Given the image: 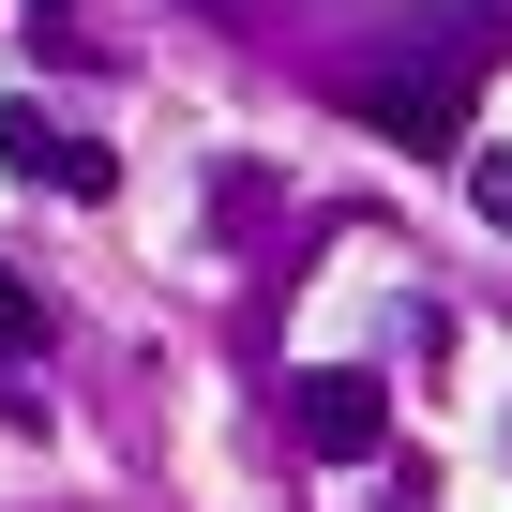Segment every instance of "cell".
<instances>
[{"instance_id":"obj_6","label":"cell","mask_w":512,"mask_h":512,"mask_svg":"<svg viewBox=\"0 0 512 512\" xmlns=\"http://www.w3.org/2000/svg\"><path fill=\"white\" fill-rule=\"evenodd\" d=\"M467 211H482V226H512V151H467Z\"/></svg>"},{"instance_id":"obj_4","label":"cell","mask_w":512,"mask_h":512,"mask_svg":"<svg viewBox=\"0 0 512 512\" xmlns=\"http://www.w3.org/2000/svg\"><path fill=\"white\" fill-rule=\"evenodd\" d=\"M407 61H452V76H482V61H497V0H437V16L407 31Z\"/></svg>"},{"instance_id":"obj_1","label":"cell","mask_w":512,"mask_h":512,"mask_svg":"<svg viewBox=\"0 0 512 512\" xmlns=\"http://www.w3.org/2000/svg\"><path fill=\"white\" fill-rule=\"evenodd\" d=\"M347 106H362L392 151H467V76H452V61H362Z\"/></svg>"},{"instance_id":"obj_3","label":"cell","mask_w":512,"mask_h":512,"mask_svg":"<svg viewBox=\"0 0 512 512\" xmlns=\"http://www.w3.org/2000/svg\"><path fill=\"white\" fill-rule=\"evenodd\" d=\"M287 422H302V452H317V467H377V452H392V392H377V377H347V362H332V377H302V407H287Z\"/></svg>"},{"instance_id":"obj_2","label":"cell","mask_w":512,"mask_h":512,"mask_svg":"<svg viewBox=\"0 0 512 512\" xmlns=\"http://www.w3.org/2000/svg\"><path fill=\"white\" fill-rule=\"evenodd\" d=\"M0 166H16L31 196H106V181H121V151H91V136H61V106H31V91L0 106Z\"/></svg>"},{"instance_id":"obj_5","label":"cell","mask_w":512,"mask_h":512,"mask_svg":"<svg viewBox=\"0 0 512 512\" xmlns=\"http://www.w3.org/2000/svg\"><path fill=\"white\" fill-rule=\"evenodd\" d=\"M31 347H46V287L0 272V377H31Z\"/></svg>"}]
</instances>
